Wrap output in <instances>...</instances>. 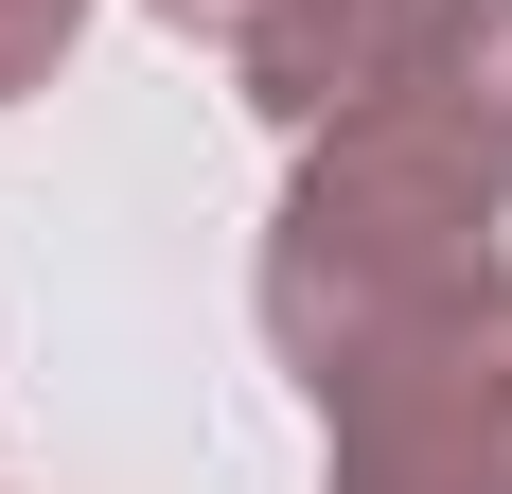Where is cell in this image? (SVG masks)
Here are the masks:
<instances>
[{
    "label": "cell",
    "instance_id": "3",
    "mask_svg": "<svg viewBox=\"0 0 512 494\" xmlns=\"http://www.w3.org/2000/svg\"><path fill=\"white\" fill-rule=\"evenodd\" d=\"M142 18H177L265 124H336V89L371 53V0H142Z\"/></svg>",
    "mask_w": 512,
    "mask_h": 494
},
{
    "label": "cell",
    "instance_id": "4",
    "mask_svg": "<svg viewBox=\"0 0 512 494\" xmlns=\"http://www.w3.org/2000/svg\"><path fill=\"white\" fill-rule=\"evenodd\" d=\"M71 18H89V0H0V106H18V89H53Z\"/></svg>",
    "mask_w": 512,
    "mask_h": 494
},
{
    "label": "cell",
    "instance_id": "2",
    "mask_svg": "<svg viewBox=\"0 0 512 494\" xmlns=\"http://www.w3.org/2000/svg\"><path fill=\"white\" fill-rule=\"evenodd\" d=\"M336 106H389L512 195V0H371V53Z\"/></svg>",
    "mask_w": 512,
    "mask_h": 494
},
{
    "label": "cell",
    "instance_id": "1",
    "mask_svg": "<svg viewBox=\"0 0 512 494\" xmlns=\"http://www.w3.org/2000/svg\"><path fill=\"white\" fill-rule=\"evenodd\" d=\"M495 177L389 106L301 124L265 212V353L318 406V494H512V247Z\"/></svg>",
    "mask_w": 512,
    "mask_h": 494
}]
</instances>
